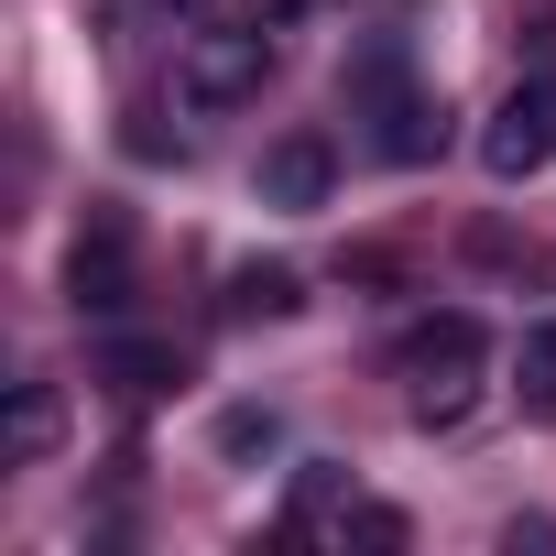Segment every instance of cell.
Wrapping results in <instances>:
<instances>
[{
    "label": "cell",
    "instance_id": "8fae6325",
    "mask_svg": "<svg viewBox=\"0 0 556 556\" xmlns=\"http://www.w3.org/2000/svg\"><path fill=\"white\" fill-rule=\"evenodd\" d=\"M295 12H306V0H251V23H262V34H273V23H295Z\"/></svg>",
    "mask_w": 556,
    "mask_h": 556
},
{
    "label": "cell",
    "instance_id": "277c9868",
    "mask_svg": "<svg viewBox=\"0 0 556 556\" xmlns=\"http://www.w3.org/2000/svg\"><path fill=\"white\" fill-rule=\"evenodd\" d=\"M66 306L77 317H121L131 306V218L121 207H88V229L66 251Z\"/></svg>",
    "mask_w": 556,
    "mask_h": 556
},
{
    "label": "cell",
    "instance_id": "6da1fadb",
    "mask_svg": "<svg viewBox=\"0 0 556 556\" xmlns=\"http://www.w3.org/2000/svg\"><path fill=\"white\" fill-rule=\"evenodd\" d=\"M480 371H491V328H480L469 306L415 317V328H404V350H393V382H404V415H415V426H469Z\"/></svg>",
    "mask_w": 556,
    "mask_h": 556
},
{
    "label": "cell",
    "instance_id": "ba28073f",
    "mask_svg": "<svg viewBox=\"0 0 556 556\" xmlns=\"http://www.w3.org/2000/svg\"><path fill=\"white\" fill-rule=\"evenodd\" d=\"M99 371H110L121 393H175V382H186V350H164V339H110Z\"/></svg>",
    "mask_w": 556,
    "mask_h": 556
},
{
    "label": "cell",
    "instance_id": "7a4b0ae2",
    "mask_svg": "<svg viewBox=\"0 0 556 556\" xmlns=\"http://www.w3.org/2000/svg\"><path fill=\"white\" fill-rule=\"evenodd\" d=\"M285 534L295 545H415V523L404 513H382V502H361L350 491V469H328V458H306L295 469V491H285Z\"/></svg>",
    "mask_w": 556,
    "mask_h": 556
},
{
    "label": "cell",
    "instance_id": "30bf717a",
    "mask_svg": "<svg viewBox=\"0 0 556 556\" xmlns=\"http://www.w3.org/2000/svg\"><path fill=\"white\" fill-rule=\"evenodd\" d=\"M513 393H523V415H545V426H556V317H534V328H523V350H513Z\"/></svg>",
    "mask_w": 556,
    "mask_h": 556
},
{
    "label": "cell",
    "instance_id": "9c48e42d",
    "mask_svg": "<svg viewBox=\"0 0 556 556\" xmlns=\"http://www.w3.org/2000/svg\"><path fill=\"white\" fill-rule=\"evenodd\" d=\"M306 295H295V273L285 262H240L229 273V295H218V317H295Z\"/></svg>",
    "mask_w": 556,
    "mask_h": 556
},
{
    "label": "cell",
    "instance_id": "7c38bea8",
    "mask_svg": "<svg viewBox=\"0 0 556 556\" xmlns=\"http://www.w3.org/2000/svg\"><path fill=\"white\" fill-rule=\"evenodd\" d=\"M175 12H197V0H175Z\"/></svg>",
    "mask_w": 556,
    "mask_h": 556
},
{
    "label": "cell",
    "instance_id": "5b68a950",
    "mask_svg": "<svg viewBox=\"0 0 556 556\" xmlns=\"http://www.w3.org/2000/svg\"><path fill=\"white\" fill-rule=\"evenodd\" d=\"M545 153H556V77H523V88L491 110V131H480V164H491L502 186H523Z\"/></svg>",
    "mask_w": 556,
    "mask_h": 556
},
{
    "label": "cell",
    "instance_id": "52a82bcc",
    "mask_svg": "<svg viewBox=\"0 0 556 556\" xmlns=\"http://www.w3.org/2000/svg\"><path fill=\"white\" fill-rule=\"evenodd\" d=\"M66 447V393L55 382H12V415H0V458L12 469H34V458H55Z\"/></svg>",
    "mask_w": 556,
    "mask_h": 556
},
{
    "label": "cell",
    "instance_id": "3957f363",
    "mask_svg": "<svg viewBox=\"0 0 556 556\" xmlns=\"http://www.w3.org/2000/svg\"><path fill=\"white\" fill-rule=\"evenodd\" d=\"M262 77H273V34H262V23H240V34H197V45L175 55L186 110H251Z\"/></svg>",
    "mask_w": 556,
    "mask_h": 556
},
{
    "label": "cell",
    "instance_id": "8992f818",
    "mask_svg": "<svg viewBox=\"0 0 556 556\" xmlns=\"http://www.w3.org/2000/svg\"><path fill=\"white\" fill-rule=\"evenodd\" d=\"M328 186H339V153L317 131H285L262 153V207H328Z\"/></svg>",
    "mask_w": 556,
    "mask_h": 556
}]
</instances>
